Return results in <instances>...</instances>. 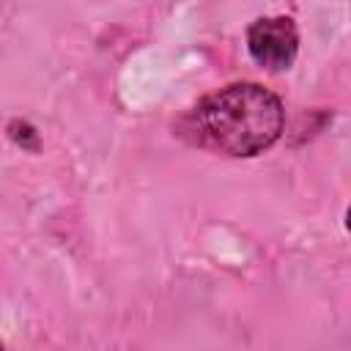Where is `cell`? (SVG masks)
I'll return each instance as SVG.
<instances>
[{"label":"cell","mask_w":351,"mask_h":351,"mask_svg":"<svg viewBox=\"0 0 351 351\" xmlns=\"http://www.w3.org/2000/svg\"><path fill=\"white\" fill-rule=\"evenodd\" d=\"M178 134L214 154L255 156L282 134V104L255 82H236L203 96L178 121Z\"/></svg>","instance_id":"cell-1"},{"label":"cell","mask_w":351,"mask_h":351,"mask_svg":"<svg viewBox=\"0 0 351 351\" xmlns=\"http://www.w3.org/2000/svg\"><path fill=\"white\" fill-rule=\"evenodd\" d=\"M247 47L255 63L269 71H282L293 63L299 49V33L293 19L288 16H266L258 19L247 33Z\"/></svg>","instance_id":"cell-2"}]
</instances>
